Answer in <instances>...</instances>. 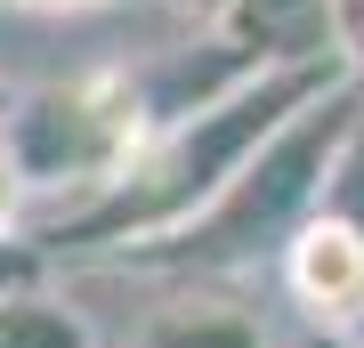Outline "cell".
Segmentation results:
<instances>
[{
    "mask_svg": "<svg viewBox=\"0 0 364 348\" xmlns=\"http://www.w3.org/2000/svg\"><path fill=\"white\" fill-rule=\"evenodd\" d=\"M299 348H364V340H348V332H299Z\"/></svg>",
    "mask_w": 364,
    "mask_h": 348,
    "instance_id": "12",
    "label": "cell"
},
{
    "mask_svg": "<svg viewBox=\"0 0 364 348\" xmlns=\"http://www.w3.org/2000/svg\"><path fill=\"white\" fill-rule=\"evenodd\" d=\"M275 275L299 300L308 332H348V340L364 332V235L356 227L308 211V227L275 251Z\"/></svg>",
    "mask_w": 364,
    "mask_h": 348,
    "instance_id": "4",
    "label": "cell"
},
{
    "mask_svg": "<svg viewBox=\"0 0 364 348\" xmlns=\"http://www.w3.org/2000/svg\"><path fill=\"white\" fill-rule=\"evenodd\" d=\"M340 73H356V65L348 57H332V65H267V73H251V81H235V90L154 122L146 146L122 162V179L97 186L90 203H65L33 235V251L41 259L49 251H114V259H130L146 243H170V235L195 227L235 186V170L259 154L308 97H324Z\"/></svg>",
    "mask_w": 364,
    "mask_h": 348,
    "instance_id": "1",
    "label": "cell"
},
{
    "mask_svg": "<svg viewBox=\"0 0 364 348\" xmlns=\"http://www.w3.org/2000/svg\"><path fill=\"white\" fill-rule=\"evenodd\" d=\"M25 284H49V259L33 251V235H16V243H0V300Z\"/></svg>",
    "mask_w": 364,
    "mask_h": 348,
    "instance_id": "9",
    "label": "cell"
},
{
    "mask_svg": "<svg viewBox=\"0 0 364 348\" xmlns=\"http://www.w3.org/2000/svg\"><path fill=\"white\" fill-rule=\"evenodd\" d=\"M332 25H340V57L364 73V0H332Z\"/></svg>",
    "mask_w": 364,
    "mask_h": 348,
    "instance_id": "10",
    "label": "cell"
},
{
    "mask_svg": "<svg viewBox=\"0 0 364 348\" xmlns=\"http://www.w3.org/2000/svg\"><path fill=\"white\" fill-rule=\"evenodd\" d=\"M9 105H16V90H9V81H0V122H9Z\"/></svg>",
    "mask_w": 364,
    "mask_h": 348,
    "instance_id": "14",
    "label": "cell"
},
{
    "mask_svg": "<svg viewBox=\"0 0 364 348\" xmlns=\"http://www.w3.org/2000/svg\"><path fill=\"white\" fill-rule=\"evenodd\" d=\"M9 9H97V0H9Z\"/></svg>",
    "mask_w": 364,
    "mask_h": 348,
    "instance_id": "13",
    "label": "cell"
},
{
    "mask_svg": "<svg viewBox=\"0 0 364 348\" xmlns=\"http://www.w3.org/2000/svg\"><path fill=\"white\" fill-rule=\"evenodd\" d=\"M25 203H33V186H25V170H16V154L0 146V243L25 235Z\"/></svg>",
    "mask_w": 364,
    "mask_h": 348,
    "instance_id": "8",
    "label": "cell"
},
{
    "mask_svg": "<svg viewBox=\"0 0 364 348\" xmlns=\"http://www.w3.org/2000/svg\"><path fill=\"white\" fill-rule=\"evenodd\" d=\"M170 9H186V16H195V25H219V16L235 9V0H170Z\"/></svg>",
    "mask_w": 364,
    "mask_h": 348,
    "instance_id": "11",
    "label": "cell"
},
{
    "mask_svg": "<svg viewBox=\"0 0 364 348\" xmlns=\"http://www.w3.org/2000/svg\"><path fill=\"white\" fill-rule=\"evenodd\" d=\"M210 41H227L251 65H332L340 57L332 0H235L210 25Z\"/></svg>",
    "mask_w": 364,
    "mask_h": 348,
    "instance_id": "5",
    "label": "cell"
},
{
    "mask_svg": "<svg viewBox=\"0 0 364 348\" xmlns=\"http://www.w3.org/2000/svg\"><path fill=\"white\" fill-rule=\"evenodd\" d=\"M356 114H364V73H340L324 97H308L259 154L235 170V186L203 211L195 227H178L170 243L130 251L122 268L203 275V268H251V259H275L299 227H308V211L324 203V179H332L340 146H348Z\"/></svg>",
    "mask_w": 364,
    "mask_h": 348,
    "instance_id": "2",
    "label": "cell"
},
{
    "mask_svg": "<svg viewBox=\"0 0 364 348\" xmlns=\"http://www.w3.org/2000/svg\"><path fill=\"white\" fill-rule=\"evenodd\" d=\"M130 348H267V332H259V316H243L235 300L186 292V300L146 308L138 332H130Z\"/></svg>",
    "mask_w": 364,
    "mask_h": 348,
    "instance_id": "6",
    "label": "cell"
},
{
    "mask_svg": "<svg viewBox=\"0 0 364 348\" xmlns=\"http://www.w3.org/2000/svg\"><path fill=\"white\" fill-rule=\"evenodd\" d=\"M146 81L138 73H73V81H41L9 105L0 146L16 154L33 194H65L90 203L97 186L122 179V162L146 146Z\"/></svg>",
    "mask_w": 364,
    "mask_h": 348,
    "instance_id": "3",
    "label": "cell"
},
{
    "mask_svg": "<svg viewBox=\"0 0 364 348\" xmlns=\"http://www.w3.org/2000/svg\"><path fill=\"white\" fill-rule=\"evenodd\" d=\"M0 348H97V332L65 292L25 284V292L0 300Z\"/></svg>",
    "mask_w": 364,
    "mask_h": 348,
    "instance_id": "7",
    "label": "cell"
}]
</instances>
